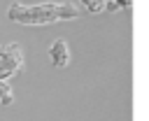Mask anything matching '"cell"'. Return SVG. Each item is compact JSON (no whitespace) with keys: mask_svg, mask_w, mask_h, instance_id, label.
Masks as SVG:
<instances>
[{"mask_svg":"<svg viewBox=\"0 0 149 121\" xmlns=\"http://www.w3.org/2000/svg\"><path fill=\"white\" fill-rule=\"evenodd\" d=\"M23 67V51L16 42H7L0 47V79L7 81Z\"/></svg>","mask_w":149,"mask_h":121,"instance_id":"obj_2","label":"cell"},{"mask_svg":"<svg viewBox=\"0 0 149 121\" xmlns=\"http://www.w3.org/2000/svg\"><path fill=\"white\" fill-rule=\"evenodd\" d=\"M49 61L56 65V67H65L70 63V49H68V42L65 40H54L51 47H49Z\"/></svg>","mask_w":149,"mask_h":121,"instance_id":"obj_3","label":"cell"},{"mask_svg":"<svg viewBox=\"0 0 149 121\" xmlns=\"http://www.w3.org/2000/svg\"><path fill=\"white\" fill-rule=\"evenodd\" d=\"M7 16L9 21L21 26H49L56 21H72L79 16V12L70 2H42V5L12 2L7 9Z\"/></svg>","mask_w":149,"mask_h":121,"instance_id":"obj_1","label":"cell"},{"mask_svg":"<svg viewBox=\"0 0 149 121\" xmlns=\"http://www.w3.org/2000/svg\"><path fill=\"white\" fill-rule=\"evenodd\" d=\"M114 2H116V7L123 9V12H130V7H133V0H114Z\"/></svg>","mask_w":149,"mask_h":121,"instance_id":"obj_6","label":"cell"},{"mask_svg":"<svg viewBox=\"0 0 149 121\" xmlns=\"http://www.w3.org/2000/svg\"><path fill=\"white\" fill-rule=\"evenodd\" d=\"M79 5L88 12V14H100L105 9V0H79Z\"/></svg>","mask_w":149,"mask_h":121,"instance_id":"obj_5","label":"cell"},{"mask_svg":"<svg viewBox=\"0 0 149 121\" xmlns=\"http://www.w3.org/2000/svg\"><path fill=\"white\" fill-rule=\"evenodd\" d=\"M12 102H14V93H12V88H9V84L0 79V105H5V107H9Z\"/></svg>","mask_w":149,"mask_h":121,"instance_id":"obj_4","label":"cell"}]
</instances>
